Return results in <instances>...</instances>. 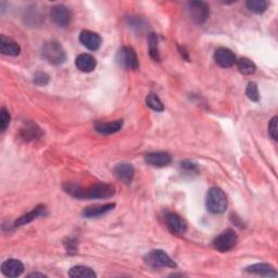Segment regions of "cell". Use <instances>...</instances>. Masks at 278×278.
Returning <instances> with one entry per match:
<instances>
[{
	"mask_svg": "<svg viewBox=\"0 0 278 278\" xmlns=\"http://www.w3.org/2000/svg\"><path fill=\"white\" fill-rule=\"evenodd\" d=\"M206 209L213 214H222L227 209L228 201L225 193L219 187H212L206 195Z\"/></svg>",
	"mask_w": 278,
	"mask_h": 278,
	"instance_id": "6da1fadb",
	"label": "cell"
},
{
	"mask_svg": "<svg viewBox=\"0 0 278 278\" xmlns=\"http://www.w3.org/2000/svg\"><path fill=\"white\" fill-rule=\"evenodd\" d=\"M43 57L46 61H48L50 65L59 66L65 63L67 60L66 50L63 49L61 44L57 41H50L46 43L43 47Z\"/></svg>",
	"mask_w": 278,
	"mask_h": 278,
	"instance_id": "7a4b0ae2",
	"label": "cell"
},
{
	"mask_svg": "<svg viewBox=\"0 0 278 278\" xmlns=\"http://www.w3.org/2000/svg\"><path fill=\"white\" fill-rule=\"evenodd\" d=\"M145 262L151 267H172L175 268L177 265L163 250H152L145 256Z\"/></svg>",
	"mask_w": 278,
	"mask_h": 278,
	"instance_id": "3957f363",
	"label": "cell"
},
{
	"mask_svg": "<svg viewBox=\"0 0 278 278\" xmlns=\"http://www.w3.org/2000/svg\"><path fill=\"white\" fill-rule=\"evenodd\" d=\"M115 193L113 186L105 182H98L90 186L89 188L84 189V199L89 198V199H107V198L112 197Z\"/></svg>",
	"mask_w": 278,
	"mask_h": 278,
	"instance_id": "277c9868",
	"label": "cell"
},
{
	"mask_svg": "<svg viewBox=\"0 0 278 278\" xmlns=\"http://www.w3.org/2000/svg\"><path fill=\"white\" fill-rule=\"evenodd\" d=\"M238 241L237 234L233 229H226L223 233H221L215 239L213 240L214 248L220 252H227L232 250Z\"/></svg>",
	"mask_w": 278,
	"mask_h": 278,
	"instance_id": "5b68a950",
	"label": "cell"
},
{
	"mask_svg": "<svg viewBox=\"0 0 278 278\" xmlns=\"http://www.w3.org/2000/svg\"><path fill=\"white\" fill-rule=\"evenodd\" d=\"M117 61L122 67L126 69H131V70H136L138 69V66H139L136 52H135V50L132 48V47H129V46H124L120 50H118Z\"/></svg>",
	"mask_w": 278,
	"mask_h": 278,
	"instance_id": "8992f818",
	"label": "cell"
},
{
	"mask_svg": "<svg viewBox=\"0 0 278 278\" xmlns=\"http://www.w3.org/2000/svg\"><path fill=\"white\" fill-rule=\"evenodd\" d=\"M189 13L197 24H202L209 18L210 8L203 2H192L188 4Z\"/></svg>",
	"mask_w": 278,
	"mask_h": 278,
	"instance_id": "52a82bcc",
	"label": "cell"
},
{
	"mask_svg": "<svg viewBox=\"0 0 278 278\" xmlns=\"http://www.w3.org/2000/svg\"><path fill=\"white\" fill-rule=\"evenodd\" d=\"M165 223L172 234L182 235V234H185L186 230H187V225L185 223V221L182 220L178 215V214L174 213V212L166 213Z\"/></svg>",
	"mask_w": 278,
	"mask_h": 278,
	"instance_id": "ba28073f",
	"label": "cell"
},
{
	"mask_svg": "<svg viewBox=\"0 0 278 278\" xmlns=\"http://www.w3.org/2000/svg\"><path fill=\"white\" fill-rule=\"evenodd\" d=\"M50 18L54 24H57L61 27H66L71 22V13L66 6L58 5L51 8Z\"/></svg>",
	"mask_w": 278,
	"mask_h": 278,
	"instance_id": "9c48e42d",
	"label": "cell"
},
{
	"mask_svg": "<svg viewBox=\"0 0 278 278\" xmlns=\"http://www.w3.org/2000/svg\"><path fill=\"white\" fill-rule=\"evenodd\" d=\"M214 61L217 62V65L221 68H230L236 63V55L235 53L228 49V48H219L214 52Z\"/></svg>",
	"mask_w": 278,
	"mask_h": 278,
	"instance_id": "30bf717a",
	"label": "cell"
},
{
	"mask_svg": "<svg viewBox=\"0 0 278 278\" xmlns=\"http://www.w3.org/2000/svg\"><path fill=\"white\" fill-rule=\"evenodd\" d=\"M79 42H81L85 48L91 51H96L100 48L102 41L97 33H94L91 30H83L81 35H79Z\"/></svg>",
	"mask_w": 278,
	"mask_h": 278,
	"instance_id": "8fae6325",
	"label": "cell"
},
{
	"mask_svg": "<svg viewBox=\"0 0 278 278\" xmlns=\"http://www.w3.org/2000/svg\"><path fill=\"white\" fill-rule=\"evenodd\" d=\"M2 272L7 277H18L24 272V265L19 260L9 259L3 263Z\"/></svg>",
	"mask_w": 278,
	"mask_h": 278,
	"instance_id": "7c38bea8",
	"label": "cell"
},
{
	"mask_svg": "<svg viewBox=\"0 0 278 278\" xmlns=\"http://www.w3.org/2000/svg\"><path fill=\"white\" fill-rule=\"evenodd\" d=\"M145 160H146V163H148L151 166H155V168H164V166H168L172 162V157L168 152L159 151V152H151L147 155Z\"/></svg>",
	"mask_w": 278,
	"mask_h": 278,
	"instance_id": "4fadbf2b",
	"label": "cell"
},
{
	"mask_svg": "<svg viewBox=\"0 0 278 278\" xmlns=\"http://www.w3.org/2000/svg\"><path fill=\"white\" fill-rule=\"evenodd\" d=\"M134 174L135 170L130 163H118L114 168V175L124 184H131L134 178Z\"/></svg>",
	"mask_w": 278,
	"mask_h": 278,
	"instance_id": "5bb4252c",
	"label": "cell"
},
{
	"mask_svg": "<svg viewBox=\"0 0 278 278\" xmlns=\"http://www.w3.org/2000/svg\"><path fill=\"white\" fill-rule=\"evenodd\" d=\"M0 52L6 55H19L21 52L20 45L13 41L12 38L8 37L6 35L0 36Z\"/></svg>",
	"mask_w": 278,
	"mask_h": 278,
	"instance_id": "9a60e30c",
	"label": "cell"
},
{
	"mask_svg": "<svg viewBox=\"0 0 278 278\" xmlns=\"http://www.w3.org/2000/svg\"><path fill=\"white\" fill-rule=\"evenodd\" d=\"M115 208V203H106L101 205H94L89 206V208H86L83 212L82 215L85 219H95L105 215L108 212L112 211Z\"/></svg>",
	"mask_w": 278,
	"mask_h": 278,
	"instance_id": "2e32d148",
	"label": "cell"
},
{
	"mask_svg": "<svg viewBox=\"0 0 278 278\" xmlns=\"http://www.w3.org/2000/svg\"><path fill=\"white\" fill-rule=\"evenodd\" d=\"M96 65H97L96 60H95L92 55L87 54V53L79 54L75 60L76 68L85 73L92 72L95 68H96Z\"/></svg>",
	"mask_w": 278,
	"mask_h": 278,
	"instance_id": "e0dca14e",
	"label": "cell"
},
{
	"mask_svg": "<svg viewBox=\"0 0 278 278\" xmlns=\"http://www.w3.org/2000/svg\"><path fill=\"white\" fill-rule=\"evenodd\" d=\"M123 127V121L122 120H117L113 122H97L95 123V130H96L97 133L101 135H111L117 133Z\"/></svg>",
	"mask_w": 278,
	"mask_h": 278,
	"instance_id": "ac0fdd59",
	"label": "cell"
},
{
	"mask_svg": "<svg viewBox=\"0 0 278 278\" xmlns=\"http://www.w3.org/2000/svg\"><path fill=\"white\" fill-rule=\"evenodd\" d=\"M244 271L247 273H250V274H257V275L265 276V277H276L277 276L275 268L271 265L264 264V263L250 265L248 267H245Z\"/></svg>",
	"mask_w": 278,
	"mask_h": 278,
	"instance_id": "d6986e66",
	"label": "cell"
},
{
	"mask_svg": "<svg viewBox=\"0 0 278 278\" xmlns=\"http://www.w3.org/2000/svg\"><path fill=\"white\" fill-rule=\"evenodd\" d=\"M45 211H46V208L44 205H38L33 211L28 212L27 214H25V215H23L19 220H17V222L14 223V226L18 227V226L29 223V222L34 221L35 219L42 217V215H45Z\"/></svg>",
	"mask_w": 278,
	"mask_h": 278,
	"instance_id": "ffe728a7",
	"label": "cell"
},
{
	"mask_svg": "<svg viewBox=\"0 0 278 278\" xmlns=\"http://www.w3.org/2000/svg\"><path fill=\"white\" fill-rule=\"evenodd\" d=\"M43 135L42 130L34 124V123H27L25 126L21 130V136L25 140H34L39 138Z\"/></svg>",
	"mask_w": 278,
	"mask_h": 278,
	"instance_id": "44dd1931",
	"label": "cell"
},
{
	"mask_svg": "<svg viewBox=\"0 0 278 278\" xmlns=\"http://www.w3.org/2000/svg\"><path fill=\"white\" fill-rule=\"evenodd\" d=\"M68 275L72 278H95V277H97V274L95 273L90 267L83 266V265L73 266L72 268H70Z\"/></svg>",
	"mask_w": 278,
	"mask_h": 278,
	"instance_id": "7402d4cb",
	"label": "cell"
},
{
	"mask_svg": "<svg viewBox=\"0 0 278 278\" xmlns=\"http://www.w3.org/2000/svg\"><path fill=\"white\" fill-rule=\"evenodd\" d=\"M237 67H238V70H239L240 72L244 75H251L256 72L257 70L256 65H254V63L248 58H240L237 61Z\"/></svg>",
	"mask_w": 278,
	"mask_h": 278,
	"instance_id": "603a6c76",
	"label": "cell"
},
{
	"mask_svg": "<svg viewBox=\"0 0 278 278\" xmlns=\"http://www.w3.org/2000/svg\"><path fill=\"white\" fill-rule=\"evenodd\" d=\"M267 3L264 2V0H249V2L245 3V6H247L248 9L257 14H261L265 12L267 9Z\"/></svg>",
	"mask_w": 278,
	"mask_h": 278,
	"instance_id": "cb8c5ba5",
	"label": "cell"
},
{
	"mask_svg": "<svg viewBox=\"0 0 278 278\" xmlns=\"http://www.w3.org/2000/svg\"><path fill=\"white\" fill-rule=\"evenodd\" d=\"M148 43H149L150 57H151L155 61L159 62L160 61V53H159V49H158V36L153 33L150 34L148 38Z\"/></svg>",
	"mask_w": 278,
	"mask_h": 278,
	"instance_id": "d4e9b609",
	"label": "cell"
},
{
	"mask_svg": "<svg viewBox=\"0 0 278 278\" xmlns=\"http://www.w3.org/2000/svg\"><path fill=\"white\" fill-rule=\"evenodd\" d=\"M146 103L150 109L157 111V112H162V111L164 110V106H163L162 101L159 99V97L155 94L148 95L147 98H146Z\"/></svg>",
	"mask_w": 278,
	"mask_h": 278,
	"instance_id": "484cf974",
	"label": "cell"
},
{
	"mask_svg": "<svg viewBox=\"0 0 278 278\" xmlns=\"http://www.w3.org/2000/svg\"><path fill=\"white\" fill-rule=\"evenodd\" d=\"M245 95H247V97L251 100L257 102L260 99L259 96V89H258V85L257 83L254 82H250L247 86V88H245Z\"/></svg>",
	"mask_w": 278,
	"mask_h": 278,
	"instance_id": "4316f807",
	"label": "cell"
},
{
	"mask_svg": "<svg viewBox=\"0 0 278 278\" xmlns=\"http://www.w3.org/2000/svg\"><path fill=\"white\" fill-rule=\"evenodd\" d=\"M10 114L8 112L6 108H3L2 111H0V130L4 133L7 127L10 124Z\"/></svg>",
	"mask_w": 278,
	"mask_h": 278,
	"instance_id": "83f0119b",
	"label": "cell"
},
{
	"mask_svg": "<svg viewBox=\"0 0 278 278\" xmlns=\"http://www.w3.org/2000/svg\"><path fill=\"white\" fill-rule=\"evenodd\" d=\"M268 134L274 140H277L278 136V117L274 116L268 124Z\"/></svg>",
	"mask_w": 278,
	"mask_h": 278,
	"instance_id": "f1b7e54d",
	"label": "cell"
},
{
	"mask_svg": "<svg viewBox=\"0 0 278 278\" xmlns=\"http://www.w3.org/2000/svg\"><path fill=\"white\" fill-rule=\"evenodd\" d=\"M180 168L182 172L186 174H196L198 172L197 164L190 162V161H184L180 163Z\"/></svg>",
	"mask_w": 278,
	"mask_h": 278,
	"instance_id": "f546056e",
	"label": "cell"
},
{
	"mask_svg": "<svg viewBox=\"0 0 278 278\" xmlns=\"http://www.w3.org/2000/svg\"><path fill=\"white\" fill-rule=\"evenodd\" d=\"M49 82V76L46 73L38 72L34 76V83L37 85H47Z\"/></svg>",
	"mask_w": 278,
	"mask_h": 278,
	"instance_id": "4dcf8cb0",
	"label": "cell"
},
{
	"mask_svg": "<svg viewBox=\"0 0 278 278\" xmlns=\"http://www.w3.org/2000/svg\"><path fill=\"white\" fill-rule=\"evenodd\" d=\"M28 277H42V278H44V277H47V276L44 275V274H39V273H32V274L28 275Z\"/></svg>",
	"mask_w": 278,
	"mask_h": 278,
	"instance_id": "1f68e13d",
	"label": "cell"
}]
</instances>
